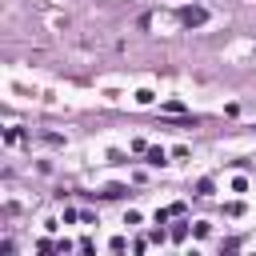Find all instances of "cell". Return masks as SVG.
Masks as SVG:
<instances>
[{
  "label": "cell",
  "mask_w": 256,
  "mask_h": 256,
  "mask_svg": "<svg viewBox=\"0 0 256 256\" xmlns=\"http://www.w3.org/2000/svg\"><path fill=\"white\" fill-rule=\"evenodd\" d=\"M204 16H208L204 8H184V16H180V20H184V24H204Z\"/></svg>",
  "instance_id": "obj_1"
}]
</instances>
